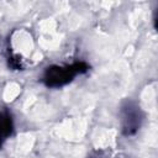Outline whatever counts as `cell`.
<instances>
[{
  "mask_svg": "<svg viewBox=\"0 0 158 158\" xmlns=\"http://www.w3.org/2000/svg\"><path fill=\"white\" fill-rule=\"evenodd\" d=\"M89 70L85 62H75L68 65H51L46 68L42 81L48 88H60L70 83L77 74H83Z\"/></svg>",
  "mask_w": 158,
  "mask_h": 158,
  "instance_id": "1",
  "label": "cell"
},
{
  "mask_svg": "<svg viewBox=\"0 0 158 158\" xmlns=\"http://www.w3.org/2000/svg\"><path fill=\"white\" fill-rule=\"evenodd\" d=\"M121 130L125 136H133L141 128L143 121V112L133 101H125L120 111Z\"/></svg>",
  "mask_w": 158,
  "mask_h": 158,
  "instance_id": "2",
  "label": "cell"
},
{
  "mask_svg": "<svg viewBox=\"0 0 158 158\" xmlns=\"http://www.w3.org/2000/svg\"><path fill=\"white\" fill-rule=\"evenodd\" d=\"M12 131H14V122L11 115L7 111L0 112V147L12 135Z\"/></svg>",
  "mask_w": 158,
  "mask_h": 158,
  "instance_id": "3",
  "label": "cell"
},
{
  "mask_svg": "<svg viewBox=\"0 0 158 158\" xmlns=\"http://www.w3.org/2000/svg\"><path fill=\"white\" fill-rule=\"evenodd\" d=\"M7 62H9V67H10L11 69L19 70V69L22 68V65H21V60L19 59L17 56H11V57H9Z\"/></svg>",
  "mask_w": 158,
  "mask_h": 158,
  "instance_id": "4",
  "label": "cell"
}]
</instances>
